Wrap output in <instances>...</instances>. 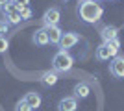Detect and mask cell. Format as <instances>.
I'll return each mask as SVG.
<instances>
[{
	"instance_id": "cell-1",
	"label": "cell",
	"mask_w": 124,
	"mask_h": 111,
	"mask_svg": "<svg viewBox=\"0 0 124 111\" xmlns=\"http://www.w3.org/2000/svg\"><path fill=\"white\" fill-rule=\"evenodd\" d=\"M104 9L94 0H78V17L85 24H96L102 19Z\"/></svg>"
},
{
	"instance_id": "cell-2",
	"label": "cell",
	"mask_w": 124,
	"mask_h": 111,
	"mask_svg": "<svg viewBox=\"0 0 124 111\" xmlns=\"http://www.w3.org/2000/svg\"><path fill=\"white\" fill-rule=\"evenodd\" d=\"M119 50H120V41L115 39V41H109V43H102L100 46H96L94 50V58L98 61H108V59H113L115 56H119Z\"/></svg>"
},
{
	"instance_id": "cell-3",
	"label": "cell",
	"mask_w": 124,
	"mask_h": 111,
	"mask_svg": "<svg viewBox=\"0 0 124 111\" xmlns=\"http://www.w3.org/2000/svg\"><path fill=\"white\" fill-rule=\"evenodd\" d=\"M72 65H74V58L67 50H59L52 58V70H56V72H69L72 69Z\"/></svg>"
},
{
	"instance_id": "cell-4",
	"label": "cell",
	"mask_w": 124,
	"mask_h": 111,
	"mask_svg": "<svg viewBox=\"0 0 124 111\" xmlns=\"http://www.w3.org/2000/svg\"><path fill=\"white\" fill-rule=\"evenodd\" d=\"M59 21H61V11H59V7H48V9L43 13V19H41L43 28L57 26Z\"/></svg>"
},
{
	"instance_id": "cell-5",
	"label": "cell",
	"mask_w": 124,
	"mask_h": 111,
	"mask_svg": "<svg viewBox=\"0 0 124 111\" xmlns=\"http://www.w3.org/2000/svg\"><path fill=\"white\" fill-rule=\"evenodd\" d=\"M2 15H4V21L8 22V24H13V26H15V24H21V13H19V9H17L15 6L11 4H6L4 7H2Z\"/></svg>"
},
{
	"instance_id": "cell-6",
	"label": "cell",
	"mask_w": 124,
	"mask_h": 111,
	"mask_svg": "<svg viewBox=\"0 0 124 111\" xmlns=\"http://www.w3.org/2000/svg\"><path fill=\"white\" fill-rule=\"evenodd\" d=\"M109 74L113 78H124V56H115L109 61Z\"/></svg>"
},
{
	"instance_id": "cell-7",
	"label": "cell",
	"mask_w": 124,
	"mask_h": 111,
	"mask_svg": "<svg viewBox=\"0 0 124 111\" xmlns=\"http://www.w3.org/2000/svg\"><path fill=\"white\" fill-rule=\"evenodd\" d=\"M78 41H80V35L76 32H65L63 37H61V41H59V48L69 52V48H72Z\"/></svg>"
},
{
	"instance_id": "cell-8",
	"label": "cell",
	"mask_w": 124,
	"mask_h": 111,
	"mask_svg": "<svg viewBox=\"0 0 124 111\" xmlns=\"http://www.w3.org/2000/svg\"><path fill=\"white\" fill-rule=\"evenodd\" d=\"M100 37H102V43H109L119 39V28L111 26V24H106V26L100 28Z\"/></svg>"
},
{
	"instance_id": "cell-9",
	"label": "cell",
	"mask_w": 124,
	"mask_h": 111,
	"mask_svg": "<svg viewBox=\"0 0 124 111\" xmlns=\"http://www.w3.org/2000/svg\"><path fill=\"white\" fill-rule=\"evenodd\" d=\"M78 109V98L76 96H65L57 104V111H76Z\"/></svg>"
},
{
	"instance_id": "cell-10",
	"label": "cell",
	"mask_w": 124,
	"mask_h": 111,
	"mask_svg": "<svg viewBox=\"0 0 124 111\" xmlns=\"http://www.w3.org/2000/svg\"><path fill=\"white\" fill-rule=\"evenodd\" d=\"M22 100H24L26 104L31 107V109H37V107H41V104H43L41 95H39V93H35V91H30V93H26Z\"/></svg>"
},
{
	"instance_id": "cell-11",
	"label": "cell",
	"mask_w": 124,
	"mask_h": 111,
	"mask_svg": "<svg viewBox=\"0 0 124 111\" xmlns=\"http://www.w3.org/2000/svg\"><path fill=\"white\" fill-rule=\"evenodd\" d=\"M46 33H48V43L59 46V41H61V37H63L65 32H61L59 26H50V28H46Z\"/></svg>"
},
{
	"instance_id": "cell-12",
	"label": "cell",
	"mask_w": 124,
	"mask_h": 111,
	"mask_svg": "<svg viewBox=\"0 0 124 111\" xmlns=\"http://www.w3.org/2000/svg\"><path fill=\"white\" fill-rule=\"evenodd\" d=\"M57 80H59V76H57L56 70H45V72L41 74V83L45 85V87H52V85H56Z\"/></svg>"
},
{
	"instance_id": "cell-13",
	"label": "cell",
	"mask_w": 124,
	"mask_h": 111,
	"mask_svg": "<svg viewBox=\"0 0 124 111\" xmlns=\"http://www.w3.org/2000/svg\"><path fill=\"white\" fill-rule=\"evenodd\" d=\"M74 96L76 98H80V100H83V98H87L89 95H91V87H89V83H85V81H80V83L74 85Z\"/></svg>"
},
{
	"instance_id": "cell-14",
	"label": "cell",
	"mask_w": 124,
	"mask_h": 111,
	"mask_svg": "<svg viewBox=\"0 0 124 111\" xmlns=\"http://www.w3.org/2000/svg\"><path fill=\"white\" fill-rule=\"evenodd\" d=\"M33 43H35L37 46H46V44H48L46 28H39V30H35V33H33Z\"/></svg>"
},
{
	"instance_id": "cell-15",
	"label": "cell",
	"mask_w": 124,
	"mask_h": 111,
	"mask_svg": "<svg viewBox=\"0 0 124 111\" xmlns=\"http://www.w3.org/2000/svg\"><path fill=\"white\" fill-rule=\"evenodd\" d=\"M19 13H21V19H22V21H28V19H31V15H33V11H31L30 6H28V7L19 9Z\"/></svg>"
},
{
	"instance_id": "cell-16",
	"label": "cell",
	"mask_w": 124,
	"mask_h": 111,
	"mask_svg": "<svg viewBox=\"0 0 124 111\" xmlns=\"http://www.w3.org/2000/svg\"><path fill=\"white\" fill-rule=\"evenodd\" d=\"M8 48H9V41H8L4 35H0V54H6Z\"/></svg>"
},
{
	"instance_id": "cell-17",
	"label": "cell",
	"mask_w": 124,
	"mask_h": 111,
	"mask_svg": "<svg viewBox=\"0 0 124 111\" xmlns=\"http://www.w3.org/2000/svg\"><path fill=\"white\" fill-rule=\"evenodd\" d=\"M11 4L15 6L17 9H22V7H28V6H30V0H11Z\"/></svg>"
},
{
	"instance_id": "cell-18",
	"label": "cell",
	"mask_w": 124,
	"mask_h": 111,
	"mask_svg": "<svg viewBox=\"0 0 124 111\" xmlns=\"http://www.w3.org/2000/svg\"><path fill=\"white\" fill-rule=\"evenodd\" d=\"M15 111H33V109H31V107L28 106L24 100H21V102H19V104L15 106Z\"/></svg>"
},
{
	"instance_id": "cell-19",
	"label": "cell",
	"mask_w": 124,
	"mask_h": 111,
	"mask_svg": "<svg viewBox=\"0 0 124 111\" xmlns=\"http://www.w3.org/2000/svg\"><path fill=\"white\" fill-rule=\"evenodd\" d=\"M8 28H9V24H8V22H6L4 19H0V35L8 32Z\"/></svg>"
},
{
	"instance_id": "cell-20",
	"label": "cell",
	"mask_w": 124,
	"mask_h": 111,
	"mask_svg": "<svg viewBox=\"0 0 124 111\" xmlns=\"http://www.w3.org/2000/svg\"><path fill=\"white\" fill-rule=\"evenodd\" d=\"M9 2H11V0H0V9H2L6 4H9Z\"/></svg>"
},
{
	"instance_id": "cell-21",
	"label": "cell",
	"mask_w": 124,
	"mask_h": 111,
	"mask_svg": "<svg viewBox=\"0 0 124 111\" xmlns=\"http://www.w3.org/2000/svg\"><path fill=\"white\" fill-rule=\"evenodd\" d=\"M61 2H69V0H61Z\"/></svg>"
},
{
	"instance_id": "cell-22",
	"label": "cell",
	"mask_w": 124,
	"mask_h": 111,
	"mask_svg": "<svg viewBox=\"0 0 124 111\" xmlns=\"http://www.w3.org/2000/svg\"><path fill=\"white\" fill-rule=\"evenodd\" d=\"M94 2H100V0H94Z\"/></svg>"
},
{
	"instance_id": "cell-23",
	"label": "cell",
	"mask_w": 124,
	"mask_h": 111,
	"mask_svg": "<svg viewBox=\"0 0 124 111\" xmlns=\"http://www.w3.org/2000/svg\"><path fill=\"white\" fill-rule=\"evenodd\" d=\"M113 2H115V0H113Z\"/></svg>"
}]
</instances>
